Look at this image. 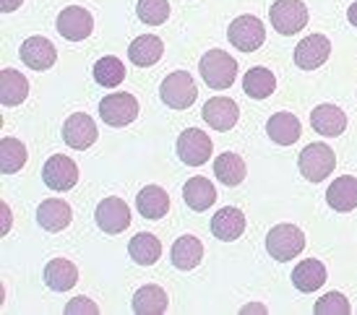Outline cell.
<instances>
[{
    "label": "cell",
    "mask_w": 357,
    "mask_h": 315,
    "mask_svg": "<svg viewBox=\"0 0 357 315\" xmlns=\"http://www.w3.org/2000/svg\"><path fill=\"white\" fill-rule=\"evenodd\" d=\"M201 79L208 89H229L238 79V60L232 58L225 49H208L201 58Z\"/></svg>",
    "instance_id": "obj_1"
},
{
    "label": "cell",
    "mask_w": 357,
    "mask_h": 315,
    "mask_svg": "<svg viewBox=\"0 0 357 315\" xmlns=\"http://www.w3.org/2000/svg\"><path fill=\"white\" fill-rule=\"evenodd\" d=\"M305 250V232L295 224H277L266 235V253L274 261L287 263Z\"/></svg>",
    "instance_id": "obj_2"
},
{
    "label": "cell",
    "mask_w": 357,
    "mask_h": 315,
    "mask_svg": "<svg viewBox=\"0 0 357 315\" xmlns=\"http://www.w3.org/2000/svg\"><path fill=\"white\" fill-rule=\"evenodd\" d=\"M337 167V154L326 146V144H307L303 151H300V159H298V169L300 175L310 183H324V180L334 172Z\"/></svg>",
    "instance_id": "obj_3"
},
{
    "label": "cell",
    "mask_w": 357,
    "mask_h": 315,
    "mask_svg": "<svg viewBox=\"0 0 357 315\" xmlns=\"http://www.w3.org/2000/svg\"><path fill=\"white\" fill-rule=\"evenodd\" d=\"M159 97H162V102H165L167 107L188 109L190 105L199 99V89H196V81L190 79V73L175 70V73H169L167 79L162 81Z\"/></svg>",
    "instance_id": "obj_4"
},
{
    "label": "cell",
    "mask_w": 357,
    "mask_h": 315,
    "mask_svg": "<svg viewBox=\"0 0 357 315\" xmlns=\"http://www.w3.org/2000/svg\"><path fill=\"white\" fill-rule=\"evenodd\" d=\"M268 19H271V26L284 34V37H292L298 34L300 29H305L307 24V6L303 0H277L271 10H268Z\"/></svg>",
    "instance_id": "obj_5"
},
{
    "label": "cell",
    "mask_w": 357,
    "mask_h": 315,
    "mask_svg": "<svg viewBox=\"0 0 357 315\" xmlns=\"http://www.w3.org/2000/svg\"><path fill=\"white\" fill-rule=\"evenodd\" d=\"M227 40L232 47H238L240 52H256L264 40H266V29H264V21L258 16H238V19L229 24Z\"/></svg>",
    "instance_id": "obj_6"
},
{
    "label": "cell",
    "mask_w": 357,
    "mask_h": 315,
    "mask_svg": "<svg viewBox=\"0 0 357 315\" xmlns=\"http://www.w3.org/2000/svg\"><path fill=\"white\" fill-rule=\"evenodd\" d=\"M100 118L112 125V128H123V125H130L133 120L139 118V102L133 94H126V91H115V94H107V97L100 102Z\"/></svg>",
    "instance_id": "obj_7"
},
{
    "label": "cell",
    "mask_w": 357,
    "mask_h": 315,
    "mask_svg": "<svg viewBox=\"0 0 357 315\" xmlns=\"http://www.w3.org/2000/svg\"><path fill=\"white\" fill-rule=\"evenodd\" d=\"M211 151H214V144L211 138L199 128H185L178 138V157L183 164L188 167H201L211 159Z\"/></svg>",
    "instance_id": "obj_8"
},
{
    "label": "cell",
    "mask_w": 357,
    "mask_h": 315,
    "mask_svg": "<svg viewBox=\"0 0 357 315\" xmlns=\"http://www.w3.org/2000/svg\"><path fill=\"white\" fill-rule=\"evenodd\" d=\"M42 180L50 190H58V193H66L70 187H76L79 183V164L73 162L66 154H55L45 162L42 167Z\"/></svg>",
    "instance_id": "obj_9"
},
{
    "label": "cell",
    "mask_w": 357,
    "mask_h": 315,
    "mask_svg": "<svg viewBox=\"0 0 357 315\" xmlns=\"http://www.w3.org/2000/svg\"><path fill=\"white\" fill-rule=\"evenodd\" d=\"M97 226L107 235H120L123 229H128L130 224V208L128 203L118 196H109L105 201H100V206L94 211Z\"/></svg>",
    "instance_id": "obj_10"
},
{
    "label": "cell",
    "mask_w": 357,
    "mask_h": 315,
    "mask_svg": "<svg viewBox=\"0 0 357 315\" xmlns=\"http://www.w3.org/2000/svg\"><path fill=\"white\" fill-rule=\"evenodd\" d=\"M94 31V19L86 8L79 6H68L58 13V34L68 42H81L86 40Z\"/></svg>",
    "instance_id": "obj_11"
},
{
    "label": "cell",
    "mask_w": 357,
    "mask_h": 315,
    "mask_svg": "<svg viewBox=\"0 0 357 315\" xmlns=\"http://www.w3.org/2000/svg\"><path fill=\"white\" fill-rule=\"evenodd\" d=\"M97 123L86 112H76L63 123V141L76 151H86L97 141Z\"/></svg>",
    "instance_id": "obj_12"
},
{
    "label": "cell",
    "mask_w": 357,
    "mask_h": 315,
    "mask_svg": "<svg viewBox=\"0 0 357 315\" xmlns=\"http://www.w3.org/2000/svg\"><path fill=\"white\" fill-rule=\"evenodd\" d=\"M201 115H204V120H206L211 128L225 133V130L238 125L240 107H238V102H235V99H229V97H211L208 102H204Z\"/></svg>",
    "instance_id": "obj_13"
},
{
    "label": "cell",
    "mask_w": 357,
    "mask_h": 315,
    "mask_svg": "<svg viewBox=\"0 0 357 315\" xmlns=\"http://www.w3.org/2000/svg\"><path fill=\"white\" fill-rule=\"evenodd\" d=\"M331 55V42L324 34H307L305 40L295 47V66L303 70H316Z\"/></svg>",
    "instance_id": "obj_14"
},
{
    "label": "cell",
    "mask_w": 357,
    "mask_h": 315,
    "mask_svg": "<svg viewBox=\"0 0 357 315\" xmlns=\"http://www.w3.org/2000/svg\"><path fill=\"white\" fill-rule=\"evenodd\" d=\"M24 66L31 70H50L58 60V49L47 37H29L19 49Z\"/></svg>",
    "instance_id": "obj_15"
},
{
    "label": "cell",
    "mask_w": 357,
    "mask_h": 315,
    "mask_svg": "<svg viewBox=\"0 0 357 315\" xmlns=\"http://www.w3.org/2000/svg\"><path fill=\"white\" fill-rule=\"evenodd\" d=\"M310 125H313V130H316L318 136L337 138L347 128V115L337 105H318L310 112Z\"/></svg>",
    "instance_id": "obj_16"
},
{
    "label": "cell",
    "mask_w": 357,
    "mask_h": 315,
    "mask_svg": "<svg viewBox=\"0 0 357 315\" xmlns=\"http://www.w3.org/2000/svg\"><path fill=\"white\" fill-rule=\"evenodd\" d=\"M245 214L240 211L238 206H225L219 208L217 214L211 217V232L217 240L222 243H232V240H238L243 232H245Z\"/></svg>",
    "instance_id": "obj_17"
},
{
    "label": "cell",
    "mask_w": 357,
    "mask_h": 315,
    "mask_svg": "<svg viewBox=\"0 0 357 315\" xmlns=\"http://www.w3.org/2000/svg\"><path fill=\"white\" fill-rule=\"evenodd\" d=\"M73 219V208L63 198H47L37 206V224L47 232H60L66 229Z\"/></svg>",
    "instance_id": "obj_18"
},
{
    "label": "cell",
    "mask_w": 357,
    "mask_h": 315,
    "mask_svg": "<svg viewBox=\"0 0 357 315\" xmlns=\"http://www.w3.org/2000/svg\"><path fill=\"white\" fill-rule=\"evenodd\" d=\"M326 203L339 214H347V211L357 208V178L342 175L334 180L326 190Z\"/></svg>",
    "instance_id": "obj_19"
},
{
    "label": "cell",
    "mask_w": 357,
    "mask_h": 315,
    "mask_svg": "<svg viewBox=\"0 0 357 315\" xmlns=\"http://www.w3.org/2000/svg\"><path fill=\"white\" fill-rule=\"evenodd\" d=\"M266 133L279 146H292L300 138V133H303V125H300L298 115H292V112H277V115L268 118Z\"/></svg>",
    "instance_id": "obj_20"
},
{
    "label": "cell",
    "mask_w": 357,
    "mask_h": 315,
    "mask_svg": "<svg viewBox=\"0 0 357 315\" xmlns=\"http://www.w3.org/2000/svg\"><path fill=\"white\" fill-rule=\"evenodd\" d=\"M169 258H172V266L175 268L190 271V268H196L204 261V245H201L199 237L183 235L175 240V245L169 250Z\"/></svg>",
    "instance_id": "obj_21"
},
{
    "label": "cell",
    "mask_w": 357,
    "mask_h": 315,
    "mask_svg": "<svg viewBox=\"0 0 357 315\" xmlns=\"http://www.w3.org/2000/svg\"><path fill=\"white\" fill-rule=\"evenodd\" d=\"M162 55H165V45L154 34H141V37H136V40L130 42L128 47L130 63L139 66V68H149V66L159 63Z\"/></svg>",
    "instance_id": "obj_22"
},
{
    "label": "cell",
    "mask_w": 357,
    "mask_h": 315,
    "mask_svg": "<svg viewBox=\"0 0 357 315\" xmlns=\"http://www.w3.org/2000/svg\"><path fill=\"white\" fill-rule=\"evenodd\" d=\"M79 282V268L70 263L68 258H52L45 266V284L52 292H68Z\"/></svg>",
    "instance_id": "obj_23"
},
{
    "label": "cell",
    "mask_w": 357,
    "mask_h": 315,
    "mask_svg": "<svg viewBox=\"0 0 357 315\" xmlns=\"http://www.w3.org/2000/svg\"><path fill=\"white\" fill-rule=\"evenodd\" d=\"M136 206H139V214L144 219H151L157 222L169 211V196L165 187L159 185H146L141 187V193L136 196Z\"/></svg>",
    "instance_id": "obj_24"
},
{
    "label": "cell",
    "mask_w": 357,
    "mask_h": 315,
    "mask_svg": "<svg viewBox=\"0 0 357 315\" xmlns=\"http://www.w3.org/2000/svg\"><path fill=\"white\" fill-rule=\"evenodd\" d=\"M324 282H326V266L316 258L300 261L295 271H292V284L300 292H316V289L324 286Z\"/></svg>",
    "instance_id": "obj_25"
},
{
    "label": "cell",
    "mask_w": 357,
    "mask_h": 315,
    "mask_svg": "<svg viewBox=\"0 0 357 315\" xmlns=\"http://www.w3.org/2000/svg\"><path fill=\"white\" fill-rule=\"evenodd\" d=\"M29 94V81L24 73L13 68H3L0 70V102L6 107H16L21 105Z\"/></svg>",
    "instance_id": "obj_26"
},
{
    "label": "cell",
    "mask_w": 357,
    "mask_h": 315,
    "mask_svg": "<svg viewBox=\"0 0 357 315\" xmlns=\"http://www.w3.org/2000/svg\"><path fill=\"white\" fill-rule=\"evenodd\" d=\"M183 201L193 211H206L217 201V187L211 185L206 178H190L185 183V187H183Z\"/></svg>",
    "instance_id": "obj_27"
},
{
    "label": "cell",
    "mask_w": 357,
    "mask_h": 315,
    "mask_svg": "<svg viewBox=\"0 0 357 315\" xmlns=\"http://www.w3.org/2000/svg\"><path fill=\"white\" fill-rule=\"evenodd\" d=\"M128 256L133 258L139 266H151V263H157L159 256H162V243H159V237L151 235V232H139L136 237H130Z\"/></svg>",
    "instance_id": "obj_28"
},
{
    "label": "cell",
    "mask_w": 357,
    "mask_h": 315,
    "mask_svg": "<svg viewBox=\"0 0 357 315\" xmlns=\"http://www.w3.org/2000/svg\"><path fill=\"white\" fill-rule=\"evenodd\" d=\"M214 175L222 185L235 187L245 180V162L240 154H232V151H225L214 159Z\"/></svg>",
    "instance_id": "obj_29"
},
{
    "label": "cell",
    "mask_w": 357,
    "mask_h": 315,
    "mask_svg": "<svg viewBox=\"0 0 357 315\" xmlns=\"http://www.w3.org/2000/svg\"><path fill=\"white\" fill-rule=\"evenodd\" d=\"M167 310V292L157 284L141 286L133 295V313L136 315H159Z\"/></svg>",
    "instance_id": "obj_30"
},
{
    "label": "cell",
    "mask_w": 357,
    "mask_h": 315,
    "mask_svg": "<svg viewBox=\"0 0 357 315\" xmlns=\"http://www.w3.org/2000/svg\"><path fill=\"white\" fill-rule=\"evenodd\" d=\"M274 89H277V76L268 68H264V66L250 68L245 73V79H243V91L250 99H266L274 94Z\"/></svg>",
    "instance_id": "obj_31"
},
{
    "label": "cell",
    "mask_w": 357,
    "mask_h": 315,
    "mask_svg": "<svg viewBox=\"0 0 357 315\" xmlns=\"http://www.w3.org/2000/svg\"><path fill=\"white\" fill-rule=\"evenodd\" d=\"M26 164V146L21 144L19 138H3L0 141V169L6 175H13L19 172L21 167Z\"/></svg>",
    "instance_id": "obj_32"
},
{
    "label": "cell",
    "mask_w": 357,
    "mask_h": 315,
    "mask_svg": "<svg viewBox=\"0 0 357 315\" xmlns=\"http://www.w3.org/2000/svg\"><path fill=\"white\" fill-rule=\"evenodd\" d=\"M94 79L105 89H115L120 81L126 79V66L115 55H105L94 63Z\"/></svg>",
    "instance_id": "obj_33"
},
{
    "label": "cell",
    "mask_w": 357,
    "mask_h": 315,
    "mask_svg": "<svg viewBox=\"0 0 357 315\" xmlns=\"http://www.w3.org/2000/svg\"><path fill=\"white\" fill-rule=\"evenodd\" d=\"M136 16L149 26L165 24L169 16V3L167 0H139L136 3Z\"/></svg>",
    "instance_id": "obj_34"
},
{
    "label": "cell",
    "mask_w": 357,
    "mask_h": 315,
    "mask_svg": "<svg viewBox=\"0 0 357 315\" xmlns=\"http://www.w3.org/2000/svg\"><path fill=\"white\" fill-rule=\"evenodd\" d=\"M316 315H349V302L342 292H328L316 300Z\"/></svg>",
    "instance_id": "obj_35"
},
{
    "label": "cell",
    "mask_w": 357,
    "mask_h": 315,
    "mask_svg": "<svg viewBox=\"0 0 357 315\" xmlns=\"http://www.w3.org/2000/svg\"><path fill=\"white\" fill-rule=\"evenodd\" d=\"M66 313H68V315H76V313L97 315V313H100V307L94 305L89 297H73L68 305H66Z\"/></svg>",
    "instance_id": "obj_36"
},
{
    "label": "cell",
    "mask_w": 357,
    "mask_h": 315,
    "mask_svg": "<svg viewBox=\"0 0 357 315\" xmlns=\"http://www.w3.org/2000/svg\"><path fill=\"white\" fill-rule=\"evenodd\" d=\"M21 3L24 0H0V8H3V13H13L16 8H21Z\"/></svg>",
    "instance_id": "obj_37"
},
{
    "label": "cell",
    "mask_w": 357,
    "mask_h": 315,
    "mask_svg": "<svg viewBox=\"0 0 357 315\" xmlns=\"http://www.w3.org/2000/svg\"><path fill=\"white\" fill-rule=\"evenodd\" d=\"M0 208H3V235H6L10 229V208H8V203H3Z\"/></svg>",
    "instance_id": "obj_38"
},
{
    "label": "cell",
    "mask_w": 357,
    "mask_h": 315,
    "mask_svg": "<svg viewBox=\"0 0 357 315\" xmlns=\"http://www.w3.org/2000/svg\"><path fill=\"white\" fill-rule=\"evenodd\" d=\"M347 19H349V24H352V26H357V3H352V6H349Z\"/></svg>",
    "instance_id": "obj_39"
},
{
    "label": "cell",
    "mask_w": 357,
    "mask_h": 315,
    "mask_svg": "<svg viewBox=\"0 0 357 315\" xmlns=\"http://www.w3.org/2000/svg\"><path fill=\"white\" fill-rule=\"evenodd\" d=\"M240 313H266V307L264 305H245Z\"/></svg>",
    "instance_id": "obj_40"
}]
</instances>
